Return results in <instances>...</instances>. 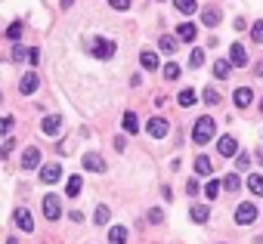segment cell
Listing matches in <instances>:
<instances>
[{
    "instance_id": "d590c367",
    "label": "cell",
    "mask_w": 263,
    "mask_h": 244,
    "mask_svg": "<svg viewBox=\"0 0 263 244\" xmlns=\"http://www.w3.org/2000/svg\"><path fill=\"white\" fill-rule=\"evenodd\" d=\"M189 65H192V68H201V65H204V50H192Z\"/></svg>"
},
{
    "instance_id": "836d02e7",
    "label": "cell",
    "mask_w": 263,
    "mask_h": 244,
    "mask_svg": "<svg viewBox=\"0 0 263 244\" xmlns=\"http://www.w3.org/2000/svg\"><path fill=\"white\" fill-rule=\"evenodd\" d=\"M201 96H204V102H208V105H217V102H220V93H217L214 87H204V90H201Z\"/></svg>"
},
{
    "instance_id": "52a82bcc",
    "label": "cell",
    "mask_w": 263,
    "mask_h": 244,
    "mask_svg": "<svg viewBox=\"0 0 263 244\" xmlns=\"http://www.w3.org/2000/svg\"><path fill=\"white\" fill-rule=\"evenodd\" d=\"M81 164H84V170H90V173H105V161H102V155H96V151H87V155L81 158Z\"/></svg>"
},
{
    "instance_id": "83f0119b",
    "label": "cell",
    "mask_w": 263,
    "mask_h": 244,
    "mask_svg": "<svg viewBox=\"0 0 263 244\" xmlns=\"http://www.w3.org/2000/svg\"><path fill=\"white\" fill-rule=\"evenodd\" d=\"M13 127H16V117H13V114L0 117V136H10V133H13Z\"/></svg>"
},
{
    "instance_id": "484cf974",
    "label": "cell",
    "mask_w": 263,
    "mask_h": 244,
    "mask_svg": "<svg viewBox=\"0 0 263 244\" xmlns=\"http://www.w3.org/2000/svg\"><path fill=\"white\" fill-rule=\"evenodd\" d=\"M173 7H177L183 16H192V13H198V4H195V0H173Z\"/></svg>"
},
{
    "instance_id": "f35d334b",
    "label": "cell",
    "mask_w": 263,
    "mask_h": 244,
    "mask_svg": "<svg viewBox=\"0 0 263 244\" xmlns=\"http://www.w3.org/2000/svg\"><path fill=\"white\" fill-rule=\"evenodd\" d=\"M108 7L118 10V13H124V10H130V0H108Z\"/></svg>"
},
{
    "instance_id": "30bf717a",
    "label": "cell",
    "mask_w": 263,
    "mask_h": 244,
    "mask_svg": "<svg viewBox=\"0 0 263 244\" xmlns=\"http://www.w3.org/2000/svg\"><path fill=\"white\" fill-rule=\"evenodd\" d=\"M248 62H251V59H248V50H245L242 44H232V47H229V65H232V68H245Z\"/></svg>"
},
{
    "instance_id": "ac0fdd59",
    "label": "cell",
    "mask_w": 263,
    "mask_h": 244,
    "mask_svg": "<svg viewBox=\"0 0 263 244\" xmlns=\"http://www.w3.org/2000/svg\"><path fill=\"white\" fill-rule=\"evenodd\" d=\"M189 220L192 223H208L211 220V207L208 204H192L189 207Z\"/></svg>"
},
{
    "instance_id": "d4e9b609",
    "label": "cell",
    "mask_w": 263,
    "mask_h": 244,
    "mask_svg": "<svg viewBox=\"0 0 263 244\" xmlns=\"http://www.w3.org/2000/svg\"><path fill=\"white\" fill-rule=\"evenodd\" d=\"M121 127H124L127 133H139V117H136L133 111H124V117H121Z\"/></svg>"
},
{
    "instance_id": "8992f818",
    "label": "cell",
    "mask_w": 263,
    "mask_h": 244,
    "mask_svg": "<svg viewBox=\"0 0 263 244\" xmlns=\"http://www.w3.org/2000/svg\"><path fill=\"white\" fill-rule=\"evenodd\" d=\"M44 217H47L50 223H56V220L62 217V201H59L56 195H47V198H44Z\"/></svg>"
},
{
    "instance_id": "5bb4252c",
    "label": "cell",
    "mask_w": 263,
    "mask_h": 244,
    "mask_svg": "<svg viewBox=\"0 0 263 244\" xmlns=\"http://www.w3.org/2000/svg\"><path fill=\"white\" fill-rule=\"evenodd\" d=\"M22 167H25V170H34V167H41V148L28 145V148H25V155H22Z\"/></svg>"
},
{
    "instance_id": "e575fe53",
    "label": "cell",
    "mask_w": 263,
    "mask_h": 244,
    "mask_svg": "<svg viewBox=\"0 0 263 244\" xmlns=\"http://www.w3.org/2000/svg\"><path fill=\"white\" fill-rule=\"evenodd\" d=\"M25 59H28V47L16 44V47H13V62H25Z\"/></svg>"
},
{
    "instance_id": "d6a6232c",
    "label": "cell",
    "mask_w": 263,
    "mask_h": 244,
    "mask_svg": "<svg viewBox=\"0 0 263 244\" xmlns=\"http://www.w3.org/2000/svg\"><path fill=\"white\" fill-rule=\"evenodd\" d=\"M251 40H254V44H263V19L251 25Z\"/></svg>"
},
{
    "instance_id": "ee69618b",
    "label": "cell",
    "mask_w": 263,
    "mask_h": 244,
    "mask_svg": "<svg viewBox=\"0 0 263 244\" xmlns=\"http://www.w3.org/2000/svg\"><path fill=\"white\" fill-rule=\"evenodd\" d=\"M236 161H239V167H248V164H251V158H248V155H236Z\"/></svg>"
},
{
    "instance_id": "8d00e7d4",
    "label": "cell",
    "mask_w": 263,
    "mask_h": 244,
    "mask_svg": "<svg viewBox=\"0 0 263 244\" xmlns=\"http://www.w3.org/2000/svg\"><path fill=\"white\" fill-rule=\"evenodd\" d=\"M220 195V182L217 179H208V186H204V198H217Z\"/></svg>"
},
{
    "instance_id": "d6986e66",
    "label": "cell",
    "mask_w": 263,
    "mask_h": 244,
    "mask_svg": "<svg viewBox=\"0 0 263 244\" xmlns=\"http://www.w3.org/2000/svg\"><path fill=\"white\" fill-rule=\"evenodd\" d=\"M139 65H142L145 71H155V68H158V53H155V50H142V53H139Z\"/></svg>"
},
{
    "instance_id": "44dd1931",
    "label": "cell",
    "mask_w": 263,
    "mask_h": 244,
    "mask_svg": "<svg viewBox=\"0 0 263 244\" xmlns=\"http://www.w3.org/2000/svg\"><path fill=\"white\" fill-rule=\"evenodd\" d=\"M229 74H232L229 59H217V62H214V77H217V80H226Z\"/></svg>"
},
{
    "instance_id": "7dc6e473",
    "label": "cell",
    "mask_w": 263,
    "mask_h": 244,
    "mask_svg": "<svg viewBox=\"0 0 263 244\" xmlns=\"http://www.w3.org/2000/svg\"><path fill=\"white\" fill-rule=\"evenodd\" d=\"M71 4H74V0H62V10H68V7H71Z\"/></svg>"
},
{
    "instance_id": "4316f807",
    "label": "cell",
    "mask_w": 263,
    "mask_h": 244,
    "mask_svg": "<svg viewBox=\"0 0 263 244\" xmlns=\"http://www.w3.org/2000/svg\"><path fill=\"white\" fill-rule=\"evenodd\" d=\"M177 99H180V105H183V108H192L198 96H195V90H189V87H186V90H183V93H180Z\"/></svg>"
},
{
    "instance_id": "5b68a950",
    "label": "cell",
    "mask_w": 263,
    "mask_h": 244,
    "mask_svg": "<svg viewBox=\"0 0 263 244\" xmlns=\"http://www.w3.org/2000/svg\"><path fill=\"white\" fill-rule=\"evenodd\" d=\"M167 117H149V124H145V133L152 136V139H161V136H167Z\"/></svg>"
},
{
    "instance_id": "cb8c5ba5",
    "label": "cell",
    "mask_w": 263,
    "mask_h": 244,
    "mask_svg": "<svg viewBox=\"0 0 263 244\" xmlns=\"http://www.w3.org/2000/svg\"><path fill=\"white\" fill-rule=\"evenodd\" d=\"M108 244H127V226H111L108 229Z\"/></svg>"
},
{
    "instance_id": "4fadbf2b",
    "label": "cell",
    "mask_w": 263,
    "mask_h": 244,
    "mask_svg": "<svg viewBox=\"0 0 263 244\" xmlns=\"http://www.w3.org/2000/svg\"><path fill=\"white\" fill-rule=\"evenodd\" d=\"M41 130H44L47 136H59V130H62V117H59V114H47V117L41 120Z\"/></svg>"
},
{
    "instance_id": "e0dca14e",
    "label": "cell",
    "mask_w": 263,
    "mask_h": 244,
    "mask_svg": "<svg viewBox=\"0 0 263 244\" xmlns=\"http://www.w3.org/2000/svg\"><path fill=\"white\" fill-rule=\"evenodd\" d=\"M201 25L204 28H217L220 25V10L217 7H204L201 10Z\"/></svg>"
},
{
    "instance_id": "ffe728a7",
    "label": "cell",
    "mask_w": 263,
    "mask_h": 244,
    "mask_svg": "<svg viewBox=\"0 0 263 244\" xmlns=\"http://www.w3.org/2000/svg\"><path fill=\"white\" fill-rule=\"evenodd\" d=\"M81 189H84V179H81L78 173L68 176V182H65V195H68V198H78V195H81Z\"/></svg>"
},
{
    "instance_id": "74e56055",
    "label": "cell",
    "mask_w": 263,
    "mask_h": 244,
    "mask_svg": "<svg viewBox=\"0 0 263 244\" xmlns=\"http://www.w3.org/2000/svg\"><path fill=\"white\" fill-rule=\"evenodd\" d=\"M13 148H16V142H13V139H7L4 145H0V161H4V158H10V155H13Z\"/></svg>"
},
{
    "instance_id": "c3c4849f",
    "label": "cell",
    "mask_w": 263,
    "mask_h": 244,
    "mask_svg": "<svg viewBox=\"0 0 263 244\" xmlns=\"http://www.w3.org/2000/svg\"><path fill=\"white\" fill-rule=\"evenodd\" d=\"M260 111H263V99H260Z\"/></svg>"
},
{
    "instance_id": "7bdbcfd3",
    "label": "cell",
    "mask_w": 263,
    "mask_h": 244,
    "mask_svg": "<svg viewBox=\"0 0 263 244\" xmlns=\"http://www.w3.org/2000/svg\"><path fill=\"white\" fill-rule=\"evenodd\" d=\"M68 220H71V223H84V214H81V210H71Z\"/></svg>"
},
{
    "instance_id": "7c38bea8",
    "label": "cell",
    "mask_w": 263,
    "mask_h": 244,
    "mask_svg": "<svg viewBox=\"0 0 263 244\" xmlns=\"http://www.w3.org/2000/svg\"><path fill=\"white\" fill-rule=\"evenodd\" d=\"M37 87H41V77H37L34 71H28V74H22V80H19V93L22 96H31Z\"/></svg>"
},
{
    "instance_id": "9a60e30c",
    "label": "cell",
    "mask_w": 263,
    "mask_h": 244,
    "mask_svg": "<svg viewBox=\"0 0 263 244\" xmlns=\"http://www.w3.org/2000/svg\"><path fill=\"white\" fill-rule=\"evenodd\" d=\"M232 102H236V108H248V105L254 102V90H251V87H239V90L232 93Z\"/></svg>"
},
{
    "instance_id": "bcb514c9",
    "label": "cell",
    "mask_w": 263,
    "mask_h": 244,
    "mask_svg": "<svg viewBox=\"0 0 263 244\" xmlns=\"http://www.w3.org/2000/svg\"><path fill=\"white\" fill-rule=\"evenodd\" d=\"M254 74H257V77H263V59H260L257 65H254Z\"/></svg>"
},
{
    "instance_id": "603a6c76",
    "label": "cell",
    "mask_w": 263,
    "mask_h": 244,
    "mask_svg": "<svg viewBox=\"0 0 263 244\" xmlns=\"http://www.w3.org/2000/svg\"><path fill=\"white\" fill-rule=\"evenodd\" d=\"M245 186H248V192H251L254 198H260V195H263V176H260V173H251V176L245 179Z\"/></svg>"
},
{
    "instance_id": "4dcf8cb0",
    "label": "cell",
    "mask_w": 263,
    "mask_h": 244,
    "mask_svg": "<svg viewBox=\"0 0 263 244\" xmlns=\"http://www.w3.org/2000/svg\"><path fill=\"white\" fill-rule=\"evenodd\" d=\"M183 71H180V62H167L164 65V80H177Z\"/></svg>"
},
{
    "instance_id": "681fc988",
    "label": "cell",
    "mask_w": 263,
    "mask_h": 244,
    "mask_svg": "<svg viewBox=\"0 0 263 244\" xmlns=\"http://www.w3.org/2000/svg\"><path fill=\"white\" fill-rule=\"evenodd\" d=\"M0 102H4V96H0Z\"/></svg>"
},
{
    "instance_id": "ba28073f",
    "label": "cell",
    "mask_w": 263,
    "mask_h": 244,
    "mask_svg": "<svg viewBox=\"0 0 263 244\" xmlns=\"http://www.w3.org/2000/svg\"><path fill=\"white\" fill-rule=\"evenodd\" d=\"M217 151H220L223 158H236V155H239V139H236V136H220V139H217Z\"/></svg>"
},
{
    "instance_id": "2e32d148",
    "label": "cell",
    "mask_w": 263,
    "mask_h": 244,
    "mask_svg": "<svg viewBox=\"0 0 263 244\" xmlns=\"http://www.w3.org/2000/svg\"><path fill=\"white\" fill-rule=\"evenodd\" d=\"M192 167H195L198 176H211V173H214V164H211V158H208V155H198V158L192 161Z\"/></svg>"
},
{
    "instance_id": "f546056e",
    "label": "cell",
    "mask_w": 263,
    "mask_h": 244,
    "mask_svg": "<svg viewBox=\"0 0 263 244\" xmlns=\"http://www.w3.org/2000/svg\"><path fill=\"white\" fill-rule=\"evenodd\" d=\"M22 31H25V25H22V22H13V25L7 28V40H13V44H16V40L22 37Z\"/></svg>"
},
{
    "instance_id": "f6af8a7d",
    "label": "cell",
    "mask_w": 263,
    "mask_h": 244,
    "mask_svg": "<svg viewBox=\"0 0 263 244\" xmlns=\"http://www.w3.org/2000/svg\"><path fill=\"white\" fill-rule=\"evenodd\" d=\"M232 28H236V31H245V28H248V22H245V19H236V25H232Z\"/></svg>"
},
{
    "instance_id": "7402d4cb",
    "label": "cell",
    "mask_w": 263,
    "mask_h": 244,
    "mask_svg": "<svg viewBox=\"0 0 263 244\" xmlns=\"http://www.w3.org/2000/svg\"><path fill=\"white\" fill-rule=\"evenodd\" d=\"M158 50L167 53V56H173V53H177V37H173V34H161V37H158Z\"/></svg>"
},
{
    "instance_id": "9c48e42d",
    "label": "cell",
    "mask_w": 263,
    "mask_h": 244,
    "mask_svg": "<svg viewBox=\"0 0 263 244\" xmlns=\"http://www.w3.org/2000/svg\"><path fill=\"white\" fill-rule=\"evenodd\" d=\"M62 179V164H44L41 167V182L44 186H56Z\"/></svg>"
},
{
    "instance_id": "60d3db41",
    "label": "cell",
    "mask_w": 263,
    "mask_h": 244,
    "mask_svg": "<svg viewBox=\"0 0 263 244\" xmlns=\"http://www.w3.org/2000/svg\"><path fill=\"white\" fill-rule=\"evenodd\" d=\"M28 62H31V65H37V62H41V53H37V50H34V47H31V50H28Z\"/></svg>"
},
{
    "instance_id": "6da1fadb",
    "label": "cell",
    "mask_w": 263,
    "mask_h": 244,
    "mask_svg": "<svg viewBox=\"0 0 263 244\" xmlns=\"http://www.w3.org/2000/svg\"><path fill=\"white\" fill-rule=\"evenodd\" d=\"M214 133H217V120H214L211 114L198 117L195 124H192V142H195V145H204V142H211V139H214Z\"/></svg>"
},
{
    "instance_id": "ab89813d",
    "label": "cell",
    "mask_w": 263,
    "mask_h": 244,
    "mask_svg": "<svg viewBox=\"0 0 263 244\" xmlns=\"http://www.w3.org/2000/svg\"><path fill=\"white\" fill-rule=\"evenodd\" d=\"M149 223H164V210L161 207H152V210H149Z\"/></svg>"
},
{
    "instance_id": "277c9868",
    "label": "cell",
    "mask_w": 263,
    "mask_h": 244,
    "mask_svg": "<svg viewBox=\"0 0 263 244\" xmlns=\"http://www.w3.org/2000/svg\"><path fill=\"white\" fill-rule=\"evenodd\" d=\"M13 223H16L19 232H34V217H31L28 207H16L13 210Z\"/></svg>"
},
{
    "instance_id": "1f68e13d",
    "label": "cell",
    "mask_w": 263,
    "mask_h": 244,
    "mask_svg": "<svg viewBox=\"0 0 263 244\" xmlns=\"http://www.w3.org/2000/svg\"><path fill=\"white\" fill-rule=\"evenodd\" d=\"M93 220L102 226V223H108V220H111V210H108L105 204H99V207H96V214H93Z\"/></svg>"
},
{
    "instance_id": "3957f363",
    "label": "cell",
    "mask_w": 263,
    "mask_h": 244,
    "mask_svg": "<svg viewBox=\"0 0 263 244\" xmlns=\"http://www.w3.org/2000/svg\"><path fill=\"white\" fill-rule=\"evenodd\" d=\"M257 220V204L254 201H242V204L236 207V223L239 226H251Z\"/></svg>"
},
{
    "instance_id": "7a4b0ae2",
    "label": "cell",
    "mask_w": 263,
    "mask_h": 244,
    "mask_svg": "<svg viewBox=\"0 0 263 244\" xmlns=\"http://www.w3.org/2000/svg\"><path fill=\"white\" fill-rule=\"evenodd\" d=\"M115 50H118V47H115V40H108V37H96L93 44H90V53H93L96 59H102V62L115 56Z\"/></svg>"
},
{
    "instance_id": "8fae6325",
    "label": "cell",
    "mask_w": 263,
    "mask_h": 244,
    "mask_svg": "<svg viewBox=\"0 0 263 244\" xmlns=\"http://www.w3.org/2000/svg\"><path fill=\"white\" fill-rule=\"evenodd\" d=\"M177 40H183V44H192V40L198 37V25H192V22H183V25H177V34H173Z\"/></svg>"
},
{
    "instance_id": "b9f144b4",
    "label": "cell",
    "mask_w": 263,
    "mask_h": 244,
    "mask_svg": "<svg viewBox=\"0 0 263 244\" xmlns=\"http://www.w3.org/2000/svg\"><path fill=\"white\" fill-rule=\"evenodd\" d=\"M186 192H189V195H198V179H189V182H186Z\"/></svg>"
},
{
    "instance_id": "f1b7e54d",
    "label": "cell",
    "mask_w": 263,
    "mask_h": 244,
    "mask_svg": "<svg viewBox=\"0 0 263 244\" xmlns=\"http://www.w3.org/2000/svg\"><path fill=\"white\" fill-rule=\"evenodd\" d=\"M239 186H242V179H239L236 173H226V179H223V182H220V189H226V192H236Z\"/></svg>"
}]
</instances>
